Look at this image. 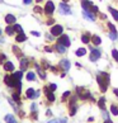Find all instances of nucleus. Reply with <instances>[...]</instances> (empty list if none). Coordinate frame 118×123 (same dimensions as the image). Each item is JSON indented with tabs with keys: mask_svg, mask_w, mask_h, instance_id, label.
Instances as JSON below:
<instances>
[{
	"mask_svg": "<svg viewBox=\"0 0 118 123\" xmlns=\"http://www.w3.org/2000/svg\"><path fill=\"white\" fill-rule=\"evenodd\" d=\"M34 12H37V13H41V12H42V9H41L39 6H36V8H34Z\"/></svg>",
	"mask_w": 118,
	"mask_h": 123,
	"instance_id": "nucleus-33",
	"label": "nucleus"
},
{
	"mask_svg": "<svg viewBox=\"0 0 118 123\" xmlns=\"http://www.w3.org/2000/svg\"><path fill=\"white\" fill-rule=\"evenodd\" d=\"M111 111H112V113H113L114 116H118V108H117L116 105H112V107H111Z\"/></svg>",
	"mask_w": 118,
	"mask_h": 123,
	"instance_id": "nucleus-22",
	"label": "nucleus"
},
{
	"mask_svg": "<svg viewBox=\"0 0 118 123\" xmlns=\"http://www.w3.org/2000/svg\"><path fill=\"white\" fill-rule=\"evenodd\" d=\"M38 92H34V90L33 89H28V90H27V97H28L29 99H36V98H37L38 97Z\"/></svg>",
	"mask_w": 118,
	"mask_h": 123,
	"instance_id": "nucleus-6",
	"label": "nucleus"
},
{
	"mask_svg": "<svg viewBox=\"0 0 118 123\" xmlns=\"http://www.w3.org/2000/svg\"><path fill=\"white\" fill-rule=\"evenodd\" d=\"M60 12L62 13V14H71V10H70L69 5H66L65 3L60 4Z\"/></svg>",
	"mask_w": 118,
	"mask_h": 123,
	"instance_id": "nucleus-5",
	"label": "nucleus"
},
{
	"mask_svg": "<svg viewBox=\"0 0 118 123\" xmlns=\"http://www.w3.org/2000/svg\"><path fill=\"white\" fill-rule=\"evenodd\" d=\"M65 46H62V44H60V43H58L57 44V49H58V51H60V52H65Z\"/></svg>",
	"mask_w": 118,
	"mask_h": 123,
	"instance_id": "nucleus-26",
	"label": "nucleus"
},
{
	"mask_svg": "<svg viewBox=\"0 0 118 123\" xmlns=\"http://www.w3.org/2000/svg\"><path fill=\"white\" fill-rule=\"evenodd\" d=\"M109 12L112 13L113 18H114L116 20H118V12H117V10H114V9H113V8H109Z\"/></svg>",
	"mask_w": 118,
	"mask_h": 123,
	"instance_id": "nucleus-14",
	"label": "nucleus"
},
{
	"mask_svg": "<svg viewBox=\"0 0 118 123\" xmlns=\"http://www.w3.org/2000/svg\"><path fill=\"white\" fill-rule=\"evenodd\" d=\"M14 29H15L17 32H19V33H23V29H22V27H20L19 24H15V25H14Z\"/></svg>",
	"mask_w": 118,
	"mask_h": 123,
	"instance_id": "nucleus-25",
	"label": "nucleus"
},
{
	"mask_svg": "<svg viewBox=\"0 0 118 123\" xmlns=\"http://www.w3.org/2000/svg\"><path fill=\"white\" fill-rule=\"evenodd\" d=\"M75 112H76V108L74 107V108H72V111H71V116H74V114H75Z\"/></svg>",
	"mask_w": 118,
	"mask_h": 123,
	"instance_id": "nucleus-34",
	"label": "nucleus"
},
{
	"mask_svg": "<svg viewBox=\"0 0 118 123\" xmlns=\"http://www.w3.org/2000/svg\"><path fill=\"white\" fill-rule=\"evenodd\" d=\"M90 61H93V62H95L97 60H99L100 58V52L98 51V49H93L92 51V55H90Z\"/></svg>",
	"mask_w": 118,
	"mask_h": 123,
	"instance_id": "nucleus-4",
	"label": "nucleus"
},
{
	"mask_svg": "<svg viewBox=\"0 0 118 123\" xmlns=\"http://www.w3.org/2000/svg\"><path fill=\"white\" fill-rule=\"evenodd\" d=\"M108 27H109V29L113 32V33H117V29L114 28V25H113L112 23H108Z\"/></svg>",
	"mask_w": 118,
	"mask_h": 123,
	"instance_id": "nucleus-27",
	"label": "nucleus"
},
{
	"mask_svg": "<svg viewBox=\"0 0 118 123\" xmlns=\"http://www.w3.org/2000/svg\"><path fill=\"white\" fill-rule=\"evenodd\" d=\"M112 55H113V58H114L116 61H118V51H117V49H113Z\"/></svg>",
	"mask_w": 118,
	"mask_h": 123,
	"instance_id": "nucleus-24",
	"label": "nucleus"
},
{
	"mask_svg": "<svg viewBox=\"0 0 118 123\" xmlns=\"http://www.w3.org/2000/svg\"><path fill=\"white\" fill-rule=\"evenodd\" d=\"M89 39H90V38H89V36H88V34H84L83 37H81V41H83L84 43H88V42H89Z\"/></svg>",
	"mask_w": 118,
	"mask_h": 123,
	"instance_id": "nucleus-23",
	"label": "nucleus"
},
{
	"mask_svg": "<svg viewBox=\"0 0 118 123\" xmlns=\"http://www.w3.org/2000/svg\"><path fill=\"white\" fill-rule=\"evenodd\" d=\"M109 37H111L112 39H117V37H118V36H117V33H113V32H112V33L109 34Z\"/></svg>",
	"mask_w": 118,
	"mask_h": 123,
	"instance_id": "nucleus-29",
	"label": "nucleus"
},
{
	"mask_svg": "<svg viewBox=\"0 0 118 123\" xmlns=\"http://www.w3.org/2000/svg\"><path fill=\"white\" fill-rule=\"evenodd\" d=\"M84 17H85V18H88V19H90V20H95V17H94L90 12L84 10Z\"/></svg>",
	"mask_w": 118,
	"mask_h": 123,
	"instance_id": "nucleus-11",
	"label": "nucleus"
},
{
	"mask_svg": "<svg viewBox=\"0 0 118 123\" xmlns=\"http://www.w3.org/2000/svg\"><path fill=\"white\" fill-rule=\"evenodd\" d=\"M44 92H46V93H47V98H48V100H50V102H53V100H55V95H53L52 93H50L47 88H46V89H44Z\"/></svg>",
	"mask_w": 118,
	"mask_h": 123,
	"instance_id": "nucleus-13",
	"label": "nucleus"
},
{
	"mask_svg": "<svg viewBox=\"0 0 118 123\" xmlns=\"http://www.w3.org/2000/svg\"><path fill=\"white\" fill-rule=\"evenodd\" d=\"M5 31H6V33H8V34H13V33H14V31H15V29L13 28V27H10V25H8Z\"/></svg>",
	"mask_w": 118,
	"mask_h": 123,
	"instance_id": "nucleus-21",
	"label": "nucleus"
},
{
	"mask_svg": "<svg viewBox=\"0 0 118 123\" xmlns=\"http://www.w3.org/2000/svg\"><path fill=\"white\" fill-rule=\"evenodd\" d=\"M23 1H24V4H31L32 0H23Z\"/></svg>",
	"mask_w": 118,
	"mask_h": 123,
	"instance_id": "nucleus-36",
	"label": "nucleus"
},
{
	"mask_svg": "<svg viewBox=\"0 0 118 123\" xmlns=\"http://www.w3.org/2000/svg\"><path fill=\"white\" fill-rule=\"evenodd\" d=\"M20 65H22V66H20V71H22V70H25V69H27V60H22V61H20Z\"/></svg>",
	"mask_w": 118,
	"mask_h": 123,
	"instance_id": "nucleus-20",
	"label": "nucleus"
},
{
	"mask_svg": "<svg viewBox=\"0 0 118 123\" xmlns=\"http://www.w3.org/2000/svg\"><path fill=\"white\" fill-rule=\"evenodd\" d=\"M37 1H38V3H39V1H42V0H37Z\"/></svg>",
	"mask_w": 118,
	"mask_h": 123,
	"instance_id": "nucleus-39",
	"label": "nucleus"
},
{
	"mask_svg": "<svg viewBox=\"0 0 118 123\" xmlns=\"http://www.w3.org/2000/svg\"><path fill=\"white\" fill-rule=\"evenodd\" d=\"M70 95V92H66V93H63V97H62V99H65V98H67Z\"/></svg>",
	"mask_w": 118,
	"mask_h": 123,
	"instance_id": "nucleus-32",
	"label": "nucleus"
},
{
	"mask_svg": "<svg viewBox=\"0 0 118 123\" xmlns=\"http://www.w3.org/2000/svg\"><path fill=\"white\" fill-rule=\"evenodd\" d=\"M27 79H28L29 81H33L36 79V76H34V72H28L27 74Z\"/></svg>",
	"mask_w": 118,
	"mask_h": 123,
	"instance_id": "nucleus-19",
	"label": "nucleus"
},
{
	"mask_svg": "<svg viewBox=\"0 0 118 123\" xmlns=\"http://www.w3.org/2000/svg\"><path fill=\"white\" fill-rule=\"evenodd\" d=\"M13 76H14L17 80H19V81H20V80H22V77H23V74H22V71H17Z\"/></svg>",
	"mask_w": 118,
	"mask_h": 123,
	"instance_id": "nucleus-16",
	"label": "nucleus"
},
{
	"mask_svg": "<svg viewBox=\"0 0 118 123\" xmlns=\"http://www.w3.org/2000/svg\"><path fill=\"white\" fill-rule=\"evenodd\" d=\"M4 70L5 71H13L14 70V65H13L12 62H5V65H4Z\"/></svg>",
	"mask_w": 118,
	"mask_h": 123,
	"instance_id": "nucleus-9",
	"label": "nucleus"
},
{
	"mask_svg": "<svg viewBox=\"0 0 118 123\" xmlns=\"http://www.w3.org/2000/svg\"><path fill=\"white\" fill-rule=\"evenodd\" d=\"M67 119L66 118H62V119H53V121H50L48 123H66Z\"/></svg>",
	"mask_w": 118,
	"mask_h": 123,
	"instance_id": "nucleus-17",
	"label": "nucleus"
},
{
	"mask_svg": "<svg viewBox=\"0 0 118 123\" xmlns=\"http://www.w3.org/2000/svg\"><path fill=\"white\" fill-rule=\"evenodd\" d=\"M114 94H116L117 97H118V89H114Z\"/></svg>",
	"mask_w": 118,
	"mask_h": 123,
	"instance_id": "nucleus-38",
	"label": "nucleus"
},
{
	"mask_svg": "<svg viewBox=\"0 0 118 123\" xmlns=\"http://www.w3.org/2000/svg\"><path fill=\"white\" fill-rule=\"evenodd\" d=\"M50 90H52V92H53V90H56V85L51 84V85H50Z\"/></svg>",
	"mask_w": 118,
	"mask_h": 123,
	"instance_id": "nucleus-31",
	"label": "nucleus"
},
{
	"mask_svg": "<svg viewBox=\"0 0 118 123\" xmlns=\"http://www.w3.org/2000/svg\"><path fill=\"white\" fill-rule=\"evenodd\" d=\"M60 65H61L62 69H63V70H66V71L70 69V62L67 61V60H62V61L60 62Z\"/></svg>",
	"mask_w": 118,
	"mask_h": 123,
	"instance_id": "nucleus-8",
	"label": "nucleus"
},
{
	"mask_svg": "<svg viewBox=\"0 0 118 123\" xmlns=\"http://www.w3.org/2000/svg\"><path fill=\"white\" fill-rule=\"evenodd\" d=\"M63 1H67V0H63Z\"/></svg>",
	"mask_w": 118,
	"mask_h": 123,
	"instance_id": "nucleus-41",
	"label": "nucleus"
},
{
	"mask_svg": "<svg viewBox=\"0 0 118 123\" xmlns=\"http://www.w3.org/2000/svg\"><path fill=\"white\" fill-rule=\"evenodd\" d=\"M53 10H55V5H53V3L52 1H47L46 4V8H44V12H46V14H52Z\"/></svg>",
	"mask_w": 118,
	"mask_h": 123,
	"instance_id": "nucleus-3",
	"label": "nucleus"
},
{
	"mask_svg": "<svg viewBox=\"0 0 118 123\" xmlns=\"http://www.w3.org/2000/svg\"><path fill=\"white\" fill-rule=\"evenodd\" d=\"M25 39H27V37L23 33H20L19 36H17V41H18V42H23V41H25Z\"/></svg>",
	"mask_w": 118,
	"mask_h": 123,
	"instance_id": "nucleus-18",
	"label": "nucleus"
},
{
	"mask_svg": "<svg viewBox=\"0 0 118 123\" xmlns=\"http://www.w3.org/2000/svg\"><path fill=\"white\" fill-rule=\"evenodd\" d=\"M75 53H76V56L81 57V56H84V55L87 53V49H85V48H79V49H78V51H76Z\"/></svg>",
	"mask_w": 118,
	"mask_h": 123,
	"instance_id": "nucleus-12",
	"label": "nucleus"
},
{
	"mask_svg": "<svg viewBox=\"0 0 118 123\" xmlns=\"http://www.w3.org/2000/svg\"><path fill=\"white\" fill-rule=\"evenodd\" d=\"M13 98H14L17 102H19V97H18V93H14V94H13Z\"/></svg>",
	"mask_w": 118,
	"mask_h": 123,
	"instance_id": "nucleus-30",
	"label": "nucleus"
},
{
	"mask_svg": "<svg viewBox=\"0 0 118 123\" xmlns=\"http://www.w3.org/2000/svg\"><path fill=\"white\" fill-rule=\"evenodd\" d=\"M0 34H1V29H0Z\"/></svg>",
	"mask_w": 118,
	"mask_h": 123,
	"instance_id": "nucleus-40",
	"label": "nucleus"
},
{
	"mask_svg": "<svg viewBox=\"0 0 118 123\" xmlns=\"http://www.w3.org/2000/svg\"><path fill=\"white\" fill-rule=\"evenodd\" d=\"M99 108L104 109V98H102L100 100H99Z\"/></svg>",
	"mask_w": 118,
	"mask_h": 123,
	"instance_id": "nucleus-28",
	"label": "nucleus"
},
{
	"mask_svg": "<svg viewBox=\"0 0 118 123\" xmlns=\"http://www.w3.org/2000/svg\"><path fill=\"white\" fill-rule=\"evenodd\" d=\"M5 122H6V123H17V121H15L14 116H12V114H8V116H5Z\"/></svg>",
	"mask_w": 118,
	"mask_h": 123,
	"instance_id": "nucleus-10",
	"label": "nucleus"
},
{
	"mask_svg": "<svg viewBox=\"0 0 118 123\" xmlns=\"http://www.w3.org/2000/svg\"><path fill=\"white\" fill-rule=\"evenodd\" d=\"M92 39H93V43H94V44H100V42H102V39L99 38L98 36H93Z\"/></svg>",
	"mask_w": 118,
	"mask_h": 123,
	"instance_id": "nucleus-15",
	"label": "nucleus"
},
{
	"mask_svg": "<svg viewBox=\"0 0 118 123\" xmlns=\"http://www.w3.org/2000/svg\"><path fill=\"white\" fill-rule=\"evenodd\" d=\"M58 43L62 44V46H65V47H69L70 46V39L66 34H62L61 37L58 38Z\"/></svg>",
	"mask_w": 118,
	"mask_h": 123,
	"instance_id": "nucleus-1",
	"label": "nucleus"
},
{
	"mask_svg": "<svg viewBox=\"0 0 118 123\" xmlns=\"http://www.w3.org/2000/svg\"><path fill=\"white\" fill-rule=\"evenodd\" d=\"M62 31H63V28H62L61 25H53L52 28H51V33L53 36H61L62 34Z\"/></svg>",
	"mask_w": 118,
	"mask_h": 123,
	"instance_id": "nucleus-2",
	"label": "nucleus"
},
{
	"mask_svg": "<svg viewBox=\"0 0 118 123\" xmlns=\"http://www.w3.org/2000/svg\"><path fill=\"white\" fill-rule=\"evenodd\" d=\"M32 34H33V36H36V37H38V36H39V33H38V32H32Z\"/></svg>",
	"mask_w": 118,
	"mask_h": 123,
	"instance_id": "nucleus-35",
	"label": "nucleus"
},
{
	"mask_svg": "<svg viewBox=\"0 0 118 123\" xmlns=\"http://www.w3.org/2000/svg\"><path fill=\"white\" fill-rule=\"evenodd\" d=\"M5 22L8 24H13V23H15V17L14 15H10V14H8L5 17Z\"/></svg>",
	"mask_w": 118,
	"mask_h": 123,
	"instance_id": "nucleus-7",
	"label": "nucleus"
},
{
	"mask_svg": "<svg viewBox=\"0 0 118 123\" xmlns=\"http://www.w3.org/2000/svg\"><path fill=\"white\" fill-rule=\"evenodd\" d=\"M4 58H5V56H4V55H1V56H0V61H4Z\"/></svg>",
	"mask_w": 118,
	"mask_h": 123,
	"instance_id": "nucleus-37",
	"label": "nucleus"
}]
</instances>
